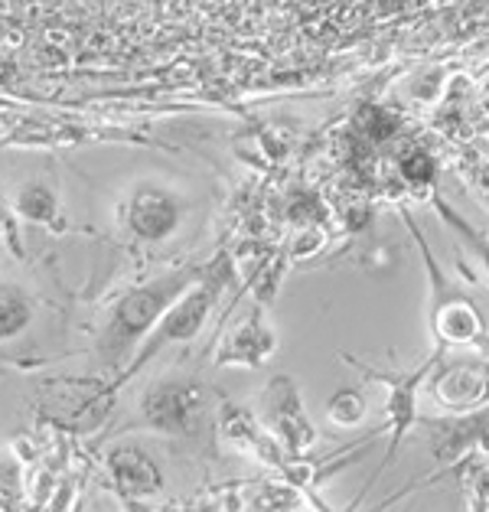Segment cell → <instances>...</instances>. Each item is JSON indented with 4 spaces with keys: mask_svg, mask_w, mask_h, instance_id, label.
<instances>
[{
    "mask_svg": "<svg viewBox=\"0 0 489 512\" xmlns=\"http://www.w3.org/2000/svg\"><path fill=\"white\" fill-rule=\"evenodd\" d=\"M326 415H330L333 424H340V428H359L369 415V398L359 389H340L326 402Z\"/></svg>",
    "mask_w": 489,
    "mask_h": 512,
    "instance_id": "8fae6325",
    "label": "cell"
},
{
    "mask_svg": "<svg viewBox=\"0 0 489 512\" xmlns=\"http://www.w3.org/2000/svg\"><path fill=\"white\" fill-rule=\"evenodd\" d=\"M219 287H196L193 294H186L180 304H173L167 310V317H163L160 330H157V340L150 343V349H157L163 343H173V340H193V336L199 333V327H203V320L209 314L212 301H216Z\"/></svg>",
    "mask_w": 489,
    "mask_h": 512,
    "instance_id": "8992f818",
    "label": "cell"
},
{
    "mask_svg": "<svg viewBox=\"0 0 489 512\" xmlns=\"http://www.w3.org/2000/svg\"><path fill=\"white\" fill-rule=\"evenodd\" d=\"M467 506L470 509H489V464L470 470V477H467Z\"/></svg>",
    "mask_w": 489,
    "mask_h": 512,
    "instance_id": "5bb4252c",
    "label": "cell"
},
{
    "mask_svg": "<svg viewBox=\"0 0 489 512\" xmlns=\"http://www.w3.org/2000/svg\"><path fill=\"white\" fill-rule=\"evenodd\" d=\"M424 389L447 415H463L489 405V359H441L434 362Z\"/></svg>",
    "mask_w": 489,
    "mask_h": 512,
    "instance_id": "277c9868",
    "label": "cell"
},
{
    "mask_svg": "<svg viewBox=\"0 0 489 512\" xmlns=\"http://www.w3.org/2000/svg\"><path fill=\"white\" fill-rule=\"evenodd\" d=\"M27 301L17 291H0V336H14L27 323Z\"/></svg>",
    "mask_w": 489,
    "mask_h": 512,
    "instance_id": "4fadbf2b",
    "label": "cell"
},
{
    "mask_svg": "<svg viewBox=\"0 0 489 512\" xmlns=\"http://www.w3.org/2000/svg\"><path fill=\"white\" fill-rule=\"evenodd\" d=\"M199 408V395L196 389H163L154 395V402L147 405L150 418H154V424H163V428H173V431H183L186 424L193 421Z\"/></svg>",
    "mask_w": 489,
    "mask_h": 512,
    "instance_id": "9c48e42d",
    "label": "cell"
},
{
    "mask_svg": "<svg viewBox=\"0 0 489 512\" xmlns=\"http://www.w3.org/2000/svg\"><path fill=\"white\" fill-rule=\"evenodd\" d=\"M183 281H163L154 287H141V291L128 294L115 310V320L108 327V343L111 349H124L128 343H134L137 336H144L150 327L157 323L160 314H167L170 301L183 291Z\"/></svg>",
    "mask_w": 489,
    "mask_h": 512,
    "instance_id": "5b68a950",
    "label": "cell"
},
{
    "mask_svg": "<svg viewBox=\"0 0 489 512\" xmlns=\"http://www.w3.org/2000/svg\"><path fill=\"white\" fill-rule=\"evenodd\" d=\"M261 418L291 457H304L320 444V431L310 421L304 398H300V389L291 376H274L268 382L265 395H261Z\"/></svg>",
    "mask_w": 489,
    "mask_h": 512,
    "instance_id": "3957f363",
    "label": "cell"
},
{
    "mask_svg": "<svg viewBox=\"0 0 489 512\" xmlns=\"http://www.w3.org/2000/svg\"><path fill=\"white\" fill-rule=\"evenodd\" d=\"M411 226V235H415V242L421 248V258H424V268H428V294H431V307H428V323H431V336L437 349H447L450 346H476V349H489V330L483 323V314L480 307H476L467 294H463V287L450 284L444 278V271L437 268V261L431 255V245L428 239L421 235V229L415 222L408 219Z\"/></svg>",
    "mask_w": 489,
    "mask_h": 512,
    "instance_id": "6da1fadb",
    "label": "cell"
},
{
    "mask_svg": "<svg viewBox=\"0 0 489 512\" xmlns=\"http://www.w3.org/2000/svg\"><path fill=\"white\" fill-rule=\"evenodd\" d=\"M434 203H437V209H441V216H444L447 226L457 232L460 245H467V252H470L476 261H480L483 271H486V278H489V239H486L483 232H476V229L470 226V222H463V219L457 216V212L444 203V199H434Z\"/></svg>",
    "mask_w": 489,
    "mask_h": 512,
    "instance_id": "7c38bea8",
    "label": "cell"
},
{
    "mask_svg": "<svg viewBox=\"0 0 489 512\" xmlns=\"http://www.w3.org/2000/svg\"><path fill=\"white\" fill-rule=\"evenodd\" d=\"M111 470H115L118 486L131 496H147L160 490V473L150 464V457H144L134 447H124L115 457H111Z\"/></svg>",
    "mask_w": 489,
    "mask_h": 512,
    "instance_id": "52a82bcc",
    "label": "cell"
},
{
    "mask_svg": "<svg viewBox=\"0 0 489 512\" xmlns=\"http://www.w3.org/2000/svg\"><path fill=\"white\" fill-rule=\"evenodd\" d=\"M131 222L137 232L147 235V239H163V235L173 229V222H177V212H173V203L167 196L144 193V196H137Z\"/></svg>",
    "mask_w": 489,
    "mask_h": 512,
    "instance_id": "30bf717a",
    "label": "cell"
},
{
    "mask_svg": "<svg viewBox=\"0 0 489 512\" xmlns=\"http://www.w3.org/2000/svg\"><path fill=\"white\" fill-rule=\"evenodd\" d=\"M274 346H278V340H274V333L268 330L265 317L255 314L242 330H238L232 349H225V359L245 362V366H261V362L274 353Z\"/></svg>",
    "mask_w": 489,
    "mask_h": 512,
    "instance_id": "ba28073f",
    "label": "cell"
},
{
    "mask_svg": "<svg viewBox=\"0 0 489 512\" xmlns=\"http://www.w3.org/2000/svg\"><path fill=\"white\" fill-rule=\"evenodd\" d=\"M441 353H444V349H434L428 359L418 362V366H411V369H382V366H369V362H359L353 356H346L369 382L382 385V389H385L382 411H385V424H388V451H385V460H382V470H388L395 464V457L401 451V444H405V437L418 424V418H421L418 415V395L424 392V382H428L434 362L441 359ZM382 470H375V477L366 483L362 496L372 490Z\"/></svg>",
    "mask_w": 489,
    "mask_h": 512,
    "instance_id": "7a4b0ae2",
    "label": "cell"
}]
</instances>
